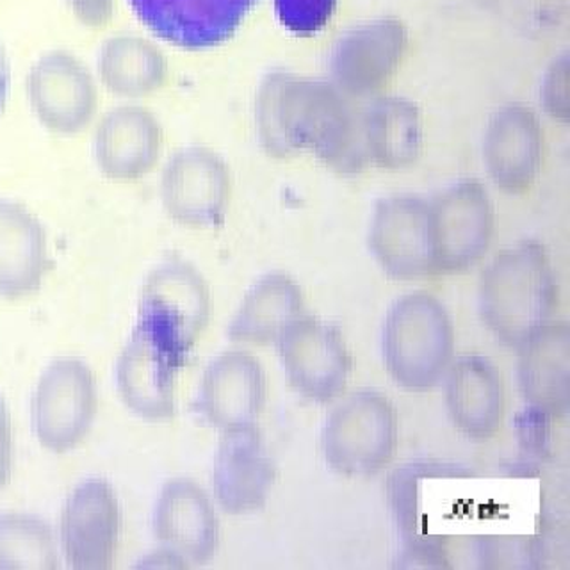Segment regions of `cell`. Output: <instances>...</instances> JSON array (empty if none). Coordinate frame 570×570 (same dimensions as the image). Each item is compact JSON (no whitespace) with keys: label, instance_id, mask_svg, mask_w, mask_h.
<instances>
[{"label":"cell","instance_id":"4fadbf2b","mask_svg":"<svg viewBox=\"0 0 570 570\" xmlns=\"http://www.w3.org/2000/svg\"><path fill=\"white\" fill-rule=\"evenodd\" d=\"M275 478V462L257 428L222 433L214 459L213 485L225 512L243 515L263 508Z\"/></svg>","mask_w":570,"mask_h":570},{"label":"cell","instance_id":"ba28073f","mask_svg":"<svg viewBox=\"0 0 570 570\" xmlns=\"http://www.w3.org/2000/svg\"><path fill=\"white\" fill-rule=\"evenodd\" d=\"M121 508L107 481L80 483L61 515V548L68 566L77 570L109 569L118 551Z\"/></svg>","mask_w":570,"mask_h":570},{"label":"cell","instance_id":"52a82bcc","mask_svg":"<svg viewBox=\"0 0 570 570\" xmlns=\"http://www.w3.org/2000/svg\"><path fill=\"white\" fill-rule=\"evenodd\" d=\"M27 98L45 129L73 136L91 124L98 94L88 68L62 50L45 53L27 77Z\"/></svg>","mask_w":570,"mask_h":570},{"label":"cell","instance_id":"ac0fdd59","mask_svg":"<svg viewBox=\"0 0 570 570\" xmlns=\"http://www.w3.org/2000/svg\"><path fill=\"white\" fill-rule=\"evenodd\" d=\"M95 160L107 178L129 183L148 174L159 154V130L141 107H115L95 132Z\"/></svg>","mask_w":570,"mask_h":570},{"label":"cell","instance_id":"cb8c5ba5","mask_svg":"<svg viewBox=\"0 0 570 570\" xmlns=\"http://www.w3.org/2000/svg\"><path fill=\"white\" fill-rule=\"evenodd\" d=\"M275 4L278 18L289 31L312 35L328 22L335 0H275Z\"/></svg>","mask_w":570,"mask_h":570},{"label":"cell","instance_id":"2e32d148","mask_svg":"<svg viewBox=\"0 0 570 570\" xmlns=\"http://www.w3.org/2000/svg\"><path fill=\"white\" fill-rule=\"evenodd\" d=\"M47 269L49 243L40 219L22 204L0 198V298L36 293Z\"/></svg>","mask_w":570,"mask_h":570},{"label":"cell","instance_id":"ffe728a7","mask_svg":"<svg viewBox=\"0 0 570 570\" xmlns=\"http://www.w3.org/2000/svg\"><path fill=\"white\" fill-rule=\"evenodd\" d=\"M428 218L417 205L394 202L382 210L376 225V246L385 263L401 273L417 272L430 261Z\"/></svg>","mask_w":570,"mask_h":570},{"label":"cell","instance_id":"8992f818","mask_svg":"<svg viewBox=\"0 0 570 570\" xmlns=\"http://www.w3.org/2000/svg\"><path fill=\"white\" fill-rule=\"evenodd\" d=\"M276 347L285 376L302 396L326 403L343 394L352 374V353L334 326L299 317Z\"/></svg>","mask_w":570,"mask_h":570},{"label":"cell","instance_id":"7a4b0ae2","mask_svg":"<svg viewBox=\"0 0 570 570\" xmlns=\"http://www.w3.org/2000/svg\"><path fill=\"white\" fill-rule=\"evenodd\" d=\"M382 353L385 370L397 385L428 391L444 380L454 361L453 326L432 299H405L385 323Z\"/></svg>","mask_w":570,"mask_h":570},{"label":"cell","instance_id":"d6986e66","mask_svg":"<svg viewBox=\"0 0 570 570\" xmlns=\"http://www.w3.org/2000/svg\"><path fill=\"white\" fill-rule=\"evenodd\" d=\"M299 317L302 296L298 287L285 276L269 275L249 291L228 326V335L236 343L276 344Z\"/></svg>","mask_w":570,"mask_h":570},{"label":"cell","instance_id":"277c9868","mask_svg":"<svg viewBox=\"0 0 570 570\" xmlns=\"http://www.w3.org/2000/svg\"><path fill=\"white\" fill-rule=\"evenodd\" d=\"M551 287L542 261L519 252L499 261L487 281L483 314L487 325L504 344L519 347L548 326Z\"/></svg>","mask_w":570,"mask_h":570},{"label":"cell","instance_id":"44dd1931","mask_svg":"<svg viewBox=\"0 0 570 570\" xmlns=\"http://www.w3.org/2000/svg\"><path fill=\"white\" fill-rule=\"evenodd\" d=\"M439 240L435 245L445 263L456 264L474 257L487 234V210L476 189H459L445 198L439 210Z\"/></svg>","mask_w":570,"mask_h":570},{"label":"cell","instance_id":"6da1fadb","mask_svg":"<svg viewBox=\"0 0 570 570\" xmlns=\"http://www.w3.org/2000/svg\"><path fill=\"white\" fill-rule=\"evenodd\" d=\"M400 419L385 394L361 391L344 397L326 417L321 453L344 476H370L387 468L397 450Z\"/></svg>","mask_w":570,"mask_h":570},{"label":"cell","instance_id":"603a6c76","mask_svg":"<svg viewBox=\"0 0 570 570\" xmlns=\"http://www.w3.org/2000/svg\"><path fill=\"white\" fill-rule=\"evenodd\" d=\"M58 546L49 524L29 513L0 515V567L58 569Z\"/></svg>","mask_w":570,"mask_h":570},{"label":"cell","instance_id":"484cf974","mask_svg":"<svg viewBox=\"0 0 570 570\" xmlns=\"http://www.w3.org/2000/svg\"><path fill=\"white\" fill-rule=\"evenodd\" d=\"M11 454H13L11 423H9L4 397L0 396V490L4 489L8 483L9 472H11Z\"/></svg>","mask_w":570,"mask_h":570},{"label":"cell","instance_id":"7402d4cb","mask_svg":"<svg viewBox=\"0 0 570 570\" xmlns=\"http://www.w3.org/2000/svg\"><path fill=\"white\" fill-rule=\"evenodd\" d=\"M98 70L107 89L120 97L148 94L159 80L157 59L150 47L130 36H116L104 45Z\"/></svg>","mask_w":570,"mask_h":570},{"label":"cell","instance_id":"3957f363","mask_svg":"<svg viewBox=\"0 0 570 570\" xmlns=\"http://www.w3.org/2000/svg\"><path fill=\"white\" fill-rule=\"evenodd\" d=\"M209 293L202 276L180 261L159 264L139 299L138 325L184 365L209 320Z\"/></svg>","mask_w":570,"mask_h":570},{"label":"cell","instance_id":"9c48e42d","mask_svg":"<svg viewBox=\"0 0 570 570\" xmlns=\"http://www.w3.org/2000/svg\"><path fill=\"white\" fill-rule=\"evenodd\" d=\"M198 410L219 432L252 428L266 403V374L252 353L230 350L216 356L200 380Z\"/></svg>","mask_w":570,"mask_h":570},{"label":"cell","instance_id":"5bb4252c","mask_svg":"<svg viewBox=\"0 0 570 570\" xmlns=\"http://www.w3.org/2000/svg\"><path fill=\"white\" fill-rule=\"evenodd\" d=\"M445 406L454 426L474 441H487L503 424L507 397L498 367L480 355L460 356L444 376Z\"/></svg>","mask_w":570,"mask_h":570},{"label":"cell","instance_id":"5b68a950","mask_svg":"<svg viewBox=\"0 0 570 570\" xmlns=\"http://www.w3.org/2000/svg\"><path fill=\"white\" fill-rule=\"evenodd\" d=\"M97 414L94 373L77 358L43 371L32 397V426L45 450L67 453L85 441Z\"/></svg>","mask_w":570,"mask_h":570},{"label":"cell","instance_id":"7c38bea8","mask_svg":"<svg viewBox=\"0 0 570 570\" xmlns=\"http://www.w3.org/2000/svg\"><path fill=\"white\" fill-rule=\"evenodd\" d=\"M180 367L183 364L136 323L116 365V382L125 405L148 421L171 417Z\"/></svg>","mask_w":570,"mask_h":570},{"label":"cell","instance_id":"4316f807","mask_svg":"<svg viewBox=\"0 0 570 570\" xmlns=\"http://www.w3.org/2000/svg\"><path fill=\"white\" fill-rule=\"evenodd\" d=\"M9 94V62L4 43L0 40V115L4 112Z\"/></svg>","mask_w":570,"mask_h":570},{"label":"cell","instance_id":"8fae6325","mask_svg":"<svg viewBox=\"0 0 570 570\" xmlns=\"http://www.w3.org/2000/svg\"><path fill=\"white\" fill-rule=\"evenodd\" d=\"M154 534L160 548L186 566H202L216 554L219 522L213 501L198 483L177 478L163 487L154 508Z\"/></svg>","mask_w":570,"mask_h":570},{"label":"cell","instance_id":"e0dca14e","mask_svg":"<svg viewBox=\"0 0 570 570\" xmlns=\"http://www.w3.org/2000/svg\"><path fill=\"white\" fill-rule=\"evenodd\" d=\"M227 196V171L210 154L184 151L166 168L163 202L177 222L198 227L213 225L222 218Z\"/></svg>","mask_w":570,"mask_h":570},{"label":"cell","instance_id":"d4e9b609","mask_svg":"<svg viewBox=\"0 0 570 570\" xmlns=\"http://www.w3.org/2000/svg\"><path fill=\"white\" fill-rule=\"evenodd\" d=\"M77 17L86 26H104L112 11V0H68Z\"/></svg>","mask_w":570,"mask_h":570},{"label":"cell","instance_id":"30bf717a","mask_svg":"<svg viewBox=\"0 0 570 570\" xmlns=\"http://www.w3.org/2000/svg\"><path fill=\"white\" fill-rule=\"evenodd\" d=\"M151 32L183 49L227 41L257 0H129Z\"/></svg>","mask_w":570,"mask_h":570},{"label":"cell","instance_id":"9a60e30c","mask_svg":"<svg viewBox=\"0 0 570 570\" xmlns=\"http://www.w3.org/2000/svg\"><path fill=\"white\" fill-rule=\"evenodd\" d=\"M519 350V387L530 410L563 417L570 405V335L566 326H543Z\"/></svg>","mask_w":570,"mask_h":570}]
</instances>
